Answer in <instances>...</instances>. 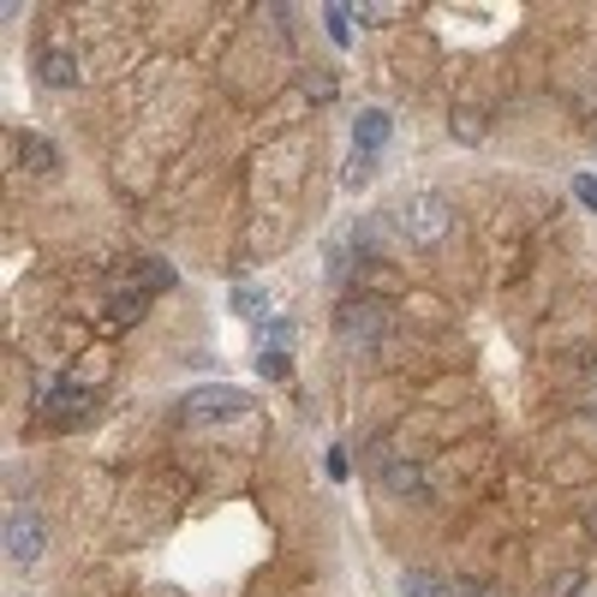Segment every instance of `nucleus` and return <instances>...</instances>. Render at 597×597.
Instances as JSON below:
<instances>
[{
  "instance_id": "nucleus-1",
  "label": "nucleus",
  "mask_w": 597,
  "mask_h": 597,
  "mask_svg": "<svg viewBox=\"0 0 597 597\" xmlns=\"http://www.w3.org/2000/svg\"><path fill=\"white\" fill-rule=\"evenodd\" d=\"M246 413H251V395L246 389H227V383H203L180 406V418L192 430H222V425H234V418H246Z\"/></svg>"
},
{
  "instance_id": "nucleus-2",
  "label": "nucleus",
  "mask_w": 597,
  "mask_h": 597,
  "mask_svg": "<svg viewBox=\"0 0 597 597\" xmlns=\"http://www.w3.org/2000/svg\"><path fill=\"white\" fill-rule=\"evenodd\" d=\"M7 556H12V568H24V574L48 556V520L36 514L31 502L7 514Z\"/></svg>"
},
{
  "instance_id": "nucleus-3",
  "label": "nucleus",
  "mask_w": 597,
  "mask_h": 597,
  "mask_svg": "<svg viewBox=\"0 0 597 597\" xmlns=\"http://www.w3.org/2000/svg\"><path fill=\"white\" fill-rule=\"evenodd\" d=\"M91 406H96V389L91 383H67V377H55V383L36 389V413H43L48 425H79Z\"/></svg>"
},
{
  "instance_id": "nucleus-4",
  "label": "nucleus",
  "mask_w": 597,
  "mask_h": 597,
  "mask_svg": "<svg viewBox=\"0 0 597 597\" xmlns=\"http://www.w3.org/2000/svg\"><path fill=\"white\" fill-rule=\"evenodd\" d=\"M401 227H406V239H413V246H437V239H449V227H454L449 198H437V192H418V198L401 210Z\"/></svg>"
},
{
  "instance_id": "nucleus-5",
  "label": "nucleus",
  "mask_w": 597,
  "mask_h": 597,
  "mask_svg": "<svg viewBox=\"0 0 597 597\" xmlns=\"http://www.w3.org/2000/svg\"><path fill=\"white\" fill-rule=\"evenodd\" d=\"M335 335L353 341V347H371V341L389 335V311H383L377 299H347V305L335 311Z\"/></svg>"
},
{
  "instance_id": "nucleus-6",
  "label": "nucleus",
  "mask_w": 597,
  "mask_h": 597,
  "mask_svg": "<svg viewBox=\"0 0 597 597\" xmlns=\"http://www.w3.org/2000/svg\"><path fill=\"white\" fill-rule=\"evenodd\" d=\"M353 144H359V156H377V150L389 144V114L383 108H365L359 120H353Z\"/></svg>"
},
{
  "instance_id": "nucleus-7",
  "label": "nucleus",
  "mask_w": 597,
  "mask_h": 597,
  "mask_svg": "<svg viewBox=\"0 0 597 597\" xmlns=\"http://www.w3.org/2000/svg\"><path fill=\"white\" fill-rule=\"evenodd\" d=\"M36 79L55 84V91H72V84H79V60H72L67 48H48V55L36 60Z\"/></svg>"
},
{
  "instance_id": "nucleus-8",
  "label": "nucleus",
  "mask_w": 597,
  "mask_h": 597,
  "mask_svg": "<svg viewBox=\"0 0 597 597\" xmlns=\"http://www.w3.org/2000/svg\"><path fill=\"white\" fill-rule=\"evenodd\" d=\"M383 490L389 497H418V490H425V473H418L413 461H389L383 466Z\"/></svg>"
},
{
  "instance_id": "nucleus-9",
  "label": "nucleus",
  "mask_w": 597,
  "mask_h": 597,
  "mask_svg": "<svg viewBox=\"0 0 597 597\" xmlns=\"http://www.w3.org/2000/svg\"><path fill=\"white\" fill-rule=\"evenodd\" d=\"M19 156H24V168H36V174L60 168V150L48 144V138H19Z\"/></svg>"
},
{
  "instance_id": "nucleus-10",
  "label": "nucleus",
  "mask_w": 597,
  "mask_h": 597,
  "mask_svg": "<svg viewBox=\"0 0 597 597\" xmlns=\"http://www.w3.org/2000/svg\"><path fill=\"white\" fill-rule=\"evenodd\" d=\"M150 294H156V287H120V294H114V323H132V317H144Z\"/></svg>"
},
{
  "instance_id": "nucleus-11",
  "label": "nucleus",
  "mask_w": 597,
  "mask_h": 597,
  "mask_svg": "<svg viewBox=\"0 0 597 597\" xmlns=\"http://www.w3.org/2000/svg\"><path fill=\"white\" fill-rule=\"evenodd\" d=\"M401 592H406V597H454V586H449L442 574H406Z\"/></svg>"
},
{
  "instance_id": "nucleus-12",
  "label": "nucleus",
  "mask_w": 597,
  "mask_h": 597,
  "mask_svg": "<svg viewBox=\"0 0 597 597\" xmlns=\"http://www.w3.org/2000/svg\"><path fill=\"white\" fill-rule=\"evenodd\" d=\"M263 341H270V353H287L294 347V323H287V317H270V323H263Z\"/></svg>"
},
{
  "instance_id": "nucleus-13",
  "label": "nucleus",
  "mask_w": 597,
  "mask_h": 597,
  "mask_svg": "<svg viewBox=\"0 0 597 597\" xmlns=\"http://www.w3.org/2000/svg\"><path fill=\"white\" fill-rule=\"evenodd\" d=\"M227 305H234L239 317H263V287H234V299H227Z\"/></svg>"
},
{
  "instance_id": "nucleus-14",
  "label": "nucleus",
  "mask_w": 597,
  "mask_h": 597,
  "mask_svg": "<svg viewBox=\"0 0 597 597\" xmlns=\"http://www.w3.org/2000/svg\"><path fill=\"white\" fill-rule=\"evenodd\" d=\"M323 24H329V36H335V48H347V43H353V19H347L341 7H329V12H323Z\"/></svg>"
},
{
  "instance_id": "nucleus-15",
  "label": "nucleus",
  "mask_w": 597,
  "mask_h": 597,
  "mask_svg": "<svg viewBox=\"0 0 597 597\" xmlns=\"http://www.w3.org/2000/svg\"><path fill=\"white\" fill-rule=\"evenodd\" d=\"M454 132H461V138H478V132H485V114H473V108H454Z\"/></svg>"
},
{
  "instance_id": "nucleus-16",
  "label": "nucleus",
  "mask_w": 597,
  "mask_h": 597,
  "mask_svg": "<svg viewBox=\"0 0 597 597\" xmlns=\"http://www.w3.org/2000/svg\"><path fill=\"white\" fill-rule=\"evenodd\" d=\"M574 192H580V203H586V210L597 215V174H580V180H574Z\"/></svg>"
},
{
  "instance_id": "nucleus-17",
  "label": "nucleus",
  "mask_w": 597,
  "mask_h": 597,
  "mask_svg": "<svg viewBox=\"0 0 597 597\" xmlns=\"http://www.w3.org/2000/svg\"><path fill=\"white\" fill-rule=\"evenodd\" d=\"M258 371H263V377H282V371H287V353H263Z\"/></svg>"
},
{
  "instance_id": "nucleus-18",
  "label": "nucleus",
  "mask_w": 597,
  "mask_h": 597,
  "mask_svg": "<svg viewBox=\"0 0 597 597\" xmlns=\"http://www.w3.org/2000/svg\"><path fill=\"white\" fill-rule=\"evenodd\" d=\"M323 466H329V478H347V454H341V449H329Z\"/></svg>"
},
{
  "instance_id": "nucleus-19",
  "label": "nucleus",
  "mask_w": 597,
  "mask_h": 597,
  "mask_svg": "<svg viewBox=\"0 0 597 597\" xmlns=\"http://www.w3.org/2000/svg\"><path fill=\"white\" fill-rule=\"evenodd\" d=\"M586 383H592V389H597V359H592V371H586Z\"/></svg>"
},
{
  "instance_id": "nucleus-20",
  "label": "nucleus",
  "mask_w": 597,
  "mask_h": 597,
  "mask_svg": "<svg viewBox=\"0 0 597 597\" xmlns=\"http://www.w3.org/2000/svg\"><path fill=\"white\" fill-rule=\"evenodd\" d=\"M592 418H597V406H592Z\"/></svg>"
}]
</instances>
